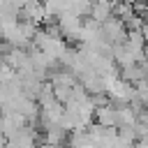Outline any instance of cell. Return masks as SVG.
I'll return each mask as SVG.
<instances>
[{"instance_id": "6da1fadb", "label": "cell", "mask_w": 148, "mask_h": 148, "mask_svg": "<svg viewBox=\"0 0 148 148\" xmlns=\"http://www.w3.org/2000/svg\"><path fill=\"white\" fill-rule=\"evenodd\" d=\"M141 16H143V21H146V23H148V2H146V5H143V9H141Z\"/></svg>"}]
</instances>
